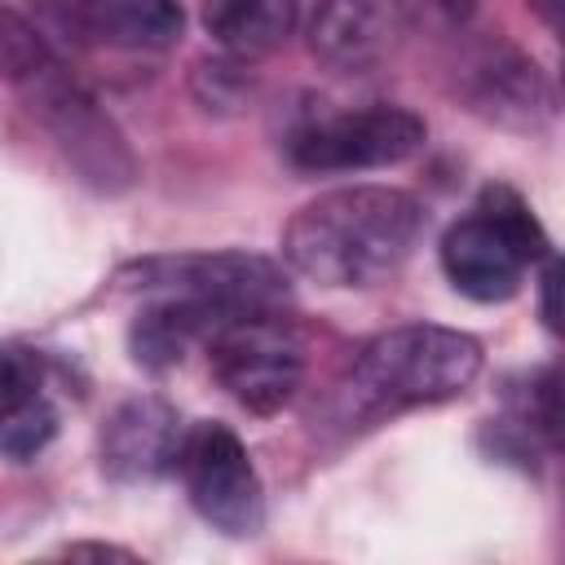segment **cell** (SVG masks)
Returning <instances> with one entry per match:
<instances>
[{
	"instance_id": "2",
	"label": "cell",
	"mask_w": 565,
	"mask_h": 565,
	"mask_svg": "<svg viewBox=\"0 0 565 565\" xmlns=\"http://www.w3.org/2000/svg\"><path fill=\"white\" fill-rule=\"evenodd\" d=\"M0 75L26 97L31 115L44 124V132L53 137V146L88 190L97 194L132 190L137 159L128 141L75 84V75L53 57L44 35L13 9H0Z\"/></svg>"
},
{
	"instance_id": "14",
	"label": "cell",
	"mask_w": 565,
	"mask_h": 565,
	"mask_svg": "<svg viewBox=\"0 0 565 565\" xmlns=\"http://www.w3.org/2000/svg\"><path fill=\"white\" fill-rule=\"evenodd\" d=\"M53 433H57V411L44 397H31L26 406L0 419V455H9L13 463H26L53 441Z\"/></svg>"
},
{
	"instance_id": "7",
	"label": "cell",
	"mask_w": 565,
	"mask_h": 565,
	"mask_svg": "<svg viewBox=\"0 0 565 565\" xmlns=\"http://www.w3.org/2000/svg\"><path fill=\"white\" fill-rule=\"evenodd\" d=\"M428 137V124L406 106H362L305 119L287 137V159L305 172H366L411 159Z\"/></svg>"
},
{
	"instance_id": "5",
	"label": "cell",
	"mask_w": 565,
	"mask_h": 565,
	"mask_svg": "<svg viewBox=\"0 0 565 565\" xmlns=\"http://www.w3.org/2000/svg\"><path fill=\"white\" fill-rule=\"evenodd\" d=\"M353 375L380 402L433 406L472 388V380L481 375V344L455 327L411 322L366 340Z\"/></svg>"
},
{
	"instance_id": "11",
	"label": "cell",
	"mask_w": 565,
	"mask_h": 565,
	"mask_svg": "<svg viewBox=\"0 0 565 565\" xmlns=\"http://www.w3.org/2000/svg\"><path fill=\"white\" fill-rule=\"evenodd\" d=\"M468 97H472V106L486 119L508 124V128H539L552 115V88H547V79L516 49H490L472 66Z\"/></svg>"
},
{
	"instance_id": "15",
	"label": "cell",
	"mask_w": 565,
	"mask_h": 565,
	"mask_svg": "<svg viewBox=\"0 0 565 565\" xmlns=\"http://www.w3.org/2000/svg\"><path fill=\"white\" fill-rule=\"evenodd\" d=\"M40 397V358L22 344H0V419Z\"/></svg>"
},
{
	"instance_id": "17",
	"label": "cell",
	"mask_w": 565,
	"mask_h": 565,
	"mask_svg": "<svg viewBox=\"0 0 565 565\" xmlns=\"http://www.w3.org/2000/svg\"><path fill=\"white\" fill-rule=\"evenodd\" d=\"M66 556H119V561H132V552H124V547H102V543H75V547H66Z\"/></svg>"
},
{
	"instance_id": "10",
	"label": "cell",
	"mask_w": 565,
	"mask_h": 565,
	"mask_svg": "<svg viewBox=\"0 0 565 565\" xmlns=\"http://www.w3.org/2000/svg\"><path fill=\"white\" fill-rule=\"evenodd\" d=\"M181 415L172 402L141 393L119 402L102 433H97V459L102 472L110 481H159L163 472L177 468V450H181Z\"/></svg>"
},
{
	"instance_id": "18",
	"label": "cell",
	"mask_w": 565,
	"mask_h": 565,
	"mask_svg": "<svg viewBox=\"0 0 565 565\" xmlns=\"http://www.w3.org/2000/svg\"><path fill=\"white\" fill-rule=\"evenodd\" d=\"M530 4L543 13V22H547V26H556V4H561V0H530Z\"/></svg>"
},
{
	"instance_id": "19",
	"label": "cell",
	"mask_w": 565,
	"mask_h": 565,
	"mask_svg": "<svg viewBox=\"0 0 565 565\" xmlns=\"http://www.w3.org/2000/svg\"><path fill=\"white\" fill-rule=\"evenodd\" d=\"M446 4H459V0H446ZM463 4H468V0H463Z\"/></svg>"
},
{
	"instance_id": "16",
	"label": "cell",
	"mask_w": 565,
	"mask_h": 565,
	"mask_svg": "<svg viewBox=\"0 0 565 565\" xmlns=\"http://www.w3.org/2000/svg\"><path fill=\"white\" fill-rule=\"evenodd\" d=\"M556 282H561V269H556V260L547 256V260H543V322H547V331L561 327V322H556Z\"/></svg>"
},
{
	"instance_id": "3",
	"label": "cell",
	"mask_w": 565,
	"mask_h": 565,
	"mask_svg": "<svg viewBox=\"0 0 565 565\" xmlns=\"http://www.w3.org/2000/svg\"><path fill=\"white\" fill-rule=\"evenodd\" d=\"M547 256H552V243H547L539 216L508 185H486L477 212L455 221L441 238L446 278L481 305L512 300L525 269Z\"/></svg>"
},
{
	"instance_id": "12",
	"label": "cell",
	"mask_w": 565,
	"mask_h": 565,
	"mask_svg": "<svg viewBox=\"0 0 565 565\" xmlns=\"http://www.w3.org/2000/svg\"><path fill=\"white\" fill-rule=\"evenodd\" d=\"M84 31L115 49H172L185 13L177 0H84Z\"/></svg>"
},
{
	"instance_id": "8",
	"label": "cell",
	"mask_w": 565,
	"mask_h": 565,
	"mask_svg": "<svg viewBox=\"0 0 565 565\" xmlns=\"http://www.w3.org/2000/svg\"><path fill=\"white\" fill-rule=\"evenodd\" d=\"M177 468H181L194 512L212 530H221L230 539H252L265 525V490H260V477L247 459V446L234 437V428L194 424L181 437Z\"/></svg>"
},
{
	"instance_id": "4",
	"label": "cell",
	"mask_w": 565,
	"mask_h": 565,
	"mask_svg": "<svg viewBox=\"0 0 565 565\" xmlns=\"http://www.w3.org/2000/svg\"><path fill=\"white\" fill-rule=\"evenodd\" d=\"M115 287L128 296H177L207 309L221 322L247 313H282L291 305V287L282 269L256 252H181V256H146L115 274Z\"/></svg>"
},
{
	"instance_id": "13",
	"label": "cell",
	"mask_w": 565,
	"mask_h": 565,
	"mask_svg": "<svg viewBox=\"0 0 565 565\" xmlns=\"http://www.w3.org/2000/svg\"><path fill=\"white\" fill-rule=\"evenodd\" d=\"M207 35L234 57L274 53L296 26V0H203Z\"/></svg>"
},
{
	"instance_id": "1",
	"label": "cell",
	"mask_w": 565,
	"mask_h": 565,
	"mask_svg": "<svg viewBox=\"0 0 565 565\" xmlns=\"http://www.w3.org/2000/svg\"><path fill=\"white\" fill-rule=\"evenodd\" d=\"M428 225L424 203L397 185H344L309 199L282 230V256L318 287H371L397 274Z\"/></svg>"
},
{
	"instance_id": "6",
	"label": "cell",
	"mask_w": 565,
	"mask_h": 565,
	"mask_svg": "<svg viewBox=\"0 0 565 565\" xmlns=\"http://www.w3.org/2000/svg\"><path fill=\"white\" fill-rule=\"evenodd\" d=\"M203 344L216 384L252 415H274L296 397L305 375V353L296 335L282 327V313L230 318Z\"/></svg>"
},
{
	"instance_id": "9",
	"label": "cell",
	"mask_w": 565,
	"mask_h": 565,
	"mask_svg": "<svg viewBox=\"0 0 565 565\" xmlns=\"http://www.w3.org/2000/svg\"><path fill=\"white\" fill-rule=\"evenodd\" d=\"M411 31L406 0H322L309 22V49L318 62L344 75L388 62Z\"/></svg>"
}]
</instances>
